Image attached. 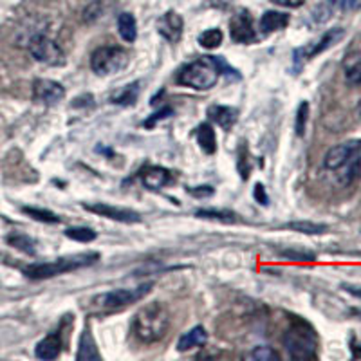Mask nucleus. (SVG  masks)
I'll return each instance as SVG.
<instances>
[{
	"mask_svg": "<svg viewBox=\"0 0 361 361\" xmlns=\"http://www.w3.org/2000/svg\"><path fill=\"white\" fill-rule=\"evenodd\" d=\"M324 166L336 176L343 186L353 185L361 172V141H347L325 154Z\"/></svg>",
	"mask_w": 361,
	"mask_h": 361,
	"instance_id": "obj_1",
	"label": "nucleus"
},
{
	"mask_svg": "<svg viewBox=\"0 0 361 361\" xmlns=\"http://www.w3.org/2000/svg\"><path fill=\"white\" fill-rule=\"evenodd\" d=\"M169 327V311L159 302L143 305L132 318V334L145 345H152L163 340Z\"/></svg>",
	"mask_w": 361,
	"mask_h": 361,
	"instance_id": "obj_2",
	"label": "nucleus"
},
{
	"mask_svg": "<svg viewBox=\"0 0 361 361\" xmlns=\"http://www.w3.org/2000/svg\"><path fill=\"white\" fill-rule=\"evenodd\" d=\"M222 73V60L217 56H201L183 67L177 82L195 90H208L217 85Z\"/></svg>",
	"mask_w": 361,
	"mask_h": 361,
	"instance_id": "obj_3",
	"label": "nucleus"
},
{
	"mask_svg": "<svg viewBox=\"0 0 361 361\" xmlns=\"http://www.w3.org/2000/svg\"><path fill=\"white\" fill-rule=\"evenodd\" d=\"M99 255L98 253H78L71 255V257H62L53 262H42V264H31L24 269L25 275L29 279L35 280H44L51 279V276L63 275V273H71V271L82 269V267L92 266L98 262Z\"/></svg>",
	"mask_w": 361,
	"mask_h": 361,
	"instance_id": "obj_4",
	"label": "nucleus"
},
{
	"mask_svg": "<svg viewBox=\"0 0 361 361\" xmlns=\"http://www.w3.org/2000/svg\"><path fill=\"white\" fill-rule=\"evenodd\" d=\"M283 345L288 349L289 356L293 360H316V349H318V340L309 324L302 320H295L288 333L283 334Z\"/></svg>",
	"mask_w": 361,
	"mask_h": 361,
	"instance_id": "obj_5",
	"label": "nucleus"
},
{
	"mask_svg": "<svg viewBox=\"0 0 361 361\" xmlns=\"http://www.w3.org/2000/svg\"><path fill=\"white\" fill-rule=\"evenodd\" d=\"M152 288H154V283L148 282L132 289H114V291L102 293V295L92 298V307H94L96 312L119 311V309L128 307V305L143 300Z\"/></svg>",
	"mask_w": 361,
	"mask_h": 361,
	"instance_id": "obj_6",
	"label": "nucleus"
},
{
	"mask_svg": "<svg viewBox=\"0 0 361 361\" xmlns=\"http://www.w3.org/2000/svg\"><path fill=\"white\" fill-rule=\"evenodd\" d=\"M128 66V53L123 47L105 45L99 47L90 56V67L99 76H112Z\"/></svg>",
	"mask_w": 361,
	"mask_h": 361,
	"instance_id": "obj_7",
	"label": "nucleus"
},
{
	"mask_svg": "<svg viewBox=\"0 0 361 361\" xmlns=\"http://www.w3.org/2000/svg\"><path fill=\"white\" fill-rule=\"evenodd\" d=\"M343 35H345L343 29L334 27V29H331V31H327V33H325L320 40H316V42H312V44L304 45V47L296 49L295 54H293V63H295V69L300 71L302 67L305 66V63L309 62V60H312L316 54L324 53L325 49L333 47L338 40H341V38H343Z\"/></svg>",
	"mask_w": 361,
	"mask_h": 361,
	"instance_id": "obj_8",
	"label": "nucleus"
},
{
	"mask_svg": "<svg viewBox=\"0 0 361 361\" xmlns=\"http://www.w3.org/2000/svg\"><path fill=\"white\" fill-rule=\"evenodd\" d=\"M29 51L37 58L38 62L47 63V66H63L66 63V54L60 49V45L51 38L38 35L29 42Z\"/></svg>",
	"mask_w": 361,
	"mask_h": 361,
	"instance_id": "obj_9",
	"label": "nucleus"
},
{
	"mask_svg": "<svg viewBox=\"0 0 361 361\" xmlns=\"http://www.w3.org/2000/svg\"><path fill=\"white\" fill-rule=\"evenodd\" d=\"M83 208L89 209L90 214H96L99 217L111 219V221H118V222H127V224H134V222L141 221V215L134 209L128 208H118V206H111L105 204V202H96V204H89L85 202Z\"/></svg>",
	"mask_w": 361,
	"mask_h": 361,
	"instance_id": "obj_10",
	"label": "nucleus"
},
{
	"mask_svg": "<svg viewBox=\"0 0 361 361\" xmlns=\"http://www.w3.org/2000/svg\"><path fill=\"white\" fill-rule=\"evenodd\" d=\"M230 35L237 44H253L257 42V31H255L253 18L247 11H238L231 17Z\"/></svg>",
	"mask_w": 361,
	"mask_h": 361,
	"instance_id": "obj_11",
	"label": "nucleus"
},
{
	"mask_svg": "<svg viewBox=\"0 0 361 361\" xmlns=\"http://www.w3.org/2000/svg\"><path fill=\"white\" fill-rule=\"evenodd\" d=\"M63 96H66V90H63V87L58 82H53V80H37V82H35V102L44 103V105H56Z\"/></svg>",
	"mask_w": 361,
	"mask_h": 361,
	"instance_id": "obj_12",
	"label": "nucleus"
},
{
	"mask_svg": "<svg viewBox=\"0 0 361 361\" xmlns=\"http://www.w3.org/2000/svg\"><path fill=\"white\" fill-rule=\"evenodd\" d=\"M157 29H159L161 37L166 38L169 42H179L180 37H183V31H185V22H183V17L176 11L164 13L163 17L157 22Z\"/></svg>",
	"mask_w": 361,
	"mask_h": 361,
	"instance_id": "obj_13",
	"label": "nucleus"
},
{
	"mask_svg": "<svg viewBox=\"0 0 361 361\" xmlns=\"http://www.w3.org/2000/svg\"><path fill=\"white\" fill-rule=\"evenodd\" d=\"M141 183L148 190H161L172 183V173L163 166H148L141 172Z\"/></svg>",
	"mask_w": 361,
	"mask_h": 361,
	"instance_id": "obj_14",
	"label": "nucleus"
},
{
	"mask_svg": "<svg viewBox=\"0 0 361 361\" xmlns=\"http://www.w3.org/2000/svg\"><path fill=\"white\" fill-rule=\"evenodd\" d=\"M62 353V340L58 334H49V336H45L44 340L38 341L37 343V354L38 360H44V361H51V360H56Z\"/></svg>",
	"mask_w": 361,
	"mask_h": 361,
	"instance_id": "obj_15",
	"label": "nucleus"
},
{
	"mask_svg": "<svg viewBox=\"0 0 361 361\" xmlns=\"http://www.w3.org/2000/svg\"><path fill=\"white\" fill-rule=\"evenodd\" d=\"M208 341V333H206L204 327H193L190 329L188 333L183 334L177 341V350L179 353H186V350L197 349Z\"/></svg>",
	"mask_w": 361,
	"mask_h": 361,
	"instance_id": "obj_16",
	"label": "nucleus"
},
{
	"mask_svg": "<svg viewBox=\"0 0 361 361\" xmlns=\"http://www.w3.org/2000/svg\"><path fill=\"white\" fill-rule=\"evenodd\" d=\"M208 114L212 121H215L219 127L224 128V130H230L235 125V121H237L238 112L231 107H224V105H212L208 109Z\"/></svg>",
	"mask_w": 361,
	"mask_h": 361,
	"instance_id": "obj_17",
	"label": "nucleus"
},
{
	"mask_svg": "<svg viewBox=\"0 0 361 361\" xmlns=\"http://www.w3.org/2000/svg\"><path fill=\"white\" fill-rule=\"evenodd\" d=\"M289 24V15L280 11H266L260 18V31L262 33H275L280 29L288 27Z\"/></svg>",
	"mask_w": 361,
	"mask_h": 361,
	"instance_id": "obj_18",
	"label": "nucleus"
},
{
	"mask_svg": "<svg viewBox=\"0 0 361 361\" xmlns=\"http://www.w3.org/2000/svg\"><path fill=\"white\" fill-rule=\"evenodd\" d=\"M80 361H96L99 360L98 347H96V341L92 338V334L89 331H83L82 338H80V349L76 354Z\"/></svg>",
	"mask_w": 361,
	"mask_h": 361,
	"instance_id": "obj_19",
	"label": "nucleus"
},
{
	"mask_svg": "<svg viewBox=\"0 0 361 361\" xmlns=\"http://www.w3.org/2000/svg\"><path fill=\"white\" fill-rule=\"evenodd\" d=\"M197 143L206 154H214L217 150V137L214 127L209 123H202L197 128Z\"/></svg>",
	"mask_w": 361,
	"mask_h": 361,
	"instance_id": "obj_20",
	"label": "nucleus"
},
{
	"mask_svg": "<svg viewBox=\"0 0 361 361\" xmlns=\"http://www.w3.org/2000/svg\"><path fill=\"white\" fill-rule=\"evenodd\" d=\"M118 31L119 37L123 38L125 42L132 44L137 37V24H135V18L132 17L130 13H121L118 18Z\"/></svg>",
	"mask_w": 361,
	"mask_h": 361,
	"instance_id": "obj_21",
	"label": "nucleus"
},
{
	"mask_svg": "<svg viewBox=\"0 0 361 361\" xmlns=\"http://www.w3.org/2000/svg\"><path fill=\"white\" fill-rule=\"evenodd\" d=\"M137 94H140V83L134 82L119 90L118 94L114 96V103H118V105H134Z\"/></svg>",
	"mask_w": 361,
	"mask_h": 361,
	"instance_id": "obj_22",
	"label": "nucleus"
},
{
	"mask_svg": "<svg viewBox=\"0 0 361 361\" xmlns=\"http://www.w3.org/2000/svg\"><path fill=\"white\" fill-rule=\"evenodd\" d=\"M222 40H224V35H222L221 29H206L204 33H201V37H199V44L204 49H217Z\"/></svg>",
	"mask_w": 361,
	"mask_h": 361,
	"instance_id": "obj_23",
	"label": "nucleus"
},
{
	"mask_svg": "<svg viewBox=\"0 0 361 361\" xmlns=\"http://www.w3.org/2000/svg\"><path fill=\"white\" fill-rule=\"evenodd\" d=\"M289 230L300 231V233H307V235H320L327 231V226L325 224H316V222H307V221H300V222H291L288 224Z\"/></svg>",
	"mask_w": 361,
	"mask_h": 361,
	"instance_id": "obj_24",
	"label": "nucleus"
},
{
	"mask_svg": "<svg viewBox=\"0 0 361 361\" xmlns=\"http://www.w3.org/2000/svg\"><path fill=\"white\" fill-rule=\"evenodd\" d=\"M66 237L73 238L76 243H92L96 238V231H92L90 228H83V226H78V228H69L66 230Z\"/></svg>",
	"mask_w": 361,
	"mask_h": 361,
	"instance_id": "obj_25",
	"label": "nucleus"
},
{
	"mask_svg": "<svg viewBox=\"0 0 361 361\" xmlns=\"http://www.w3.org/2000/svg\"><path fill=\"white\" fill-rule=\"evenodd\" d=\"M246 357L247 360H255V361H279L280 360L279 353L271 349V347H267V345H260V347L251 350Z\"/></svg>",
	"mask_w": 361,
	"mask_h": 361,
	"instance_id": "obj_26",
	"label": "nucleus"
},
{
	"mask_svg": "<svg viewBox=\"0 0 361 361\" xmlns=\"http://www.w3.org/2000/svg\"><path fill=\"white\" fill-rule=\"evenodd\" d=\"M197 217L202 219H217V221L222 222H233L235 221V214L231 212H226V209H197L195 212Z\"/></svg>",
	"mask_w": 361,
	"mask_h": 361,
	"instance_id": "obj_27",
	"label": "nucleus"
},
{
	"mask_svg": "<svg viewBox=\"0 0 361 361\" xmlns=\"http://www.w3.org/2000/svg\"><path fill=\"white\" fill-rule=\"evenodd\" d=\"M25 214L29 215V217L37 219V221H42V222H49V224H56V222H60V217L58 215H54L53 212H47V209H38V208H24Z\"/></svg>",
	"mask_w": 361,
	"mask_h": 361,
	"instance_id": "obj_28",
	"label": "nucleus"
},
{
	"mask_svg": "<svg viewBox=\"0 0 361 361\" xmlns=\"http://www.w3.org/2000/svg\"><path fill=\"white\" fill-rule=\"evenodd\" d=\"M345 78L353 85H361V56L345 69Z\"/></svg>",
	"mask_w": 361,
	"mask_h": 361,
	"instance_id": "obj_29",
	"label": "nucleus"
},
{
	"mask_svg": "<svg viewBox=\"0 0 361 361\" xmlns=\"http://www.w3.org/2000/svg\"><path fill=\"white\" fill-rule=\"evenodd\" d=\"M307 116H309V103L302 102V105L296 111V134L304 135L305 132V123H307Z\"/></svg>",
	"mask_w": 361,
	"mask_h": 361,
	"instance_id": "obj_30",
	"label": "nucleus"
},
{
	"mask_svg": "<svg viewBox=\"0 0 361 361\" xmlns=\"http://www.w3.org/2000/svg\"><path fill=\"white\" fill-rule=\"evenodd\" d=\"M282 257H288L291 260H302V262H309V260H314V253H309V251H296V250H283L280 251Z\"/></svg>",
	"mask_w": 361,
	"mask_h": 361,
	"instance_id": "obj_31",
	"label": "nucleus"
},
{
	"mask_svg": "<svg viewBox=\"0 0 361 361\" xmlns=\"http://www.w3.org/2000/svg\"><path fill=\"white\" fill-rule=\"evenodd\" d=\"M333 9H361V0H329Z\"/></svg>",
	"mask_w": 361,
	"mask_h": 361,
	"instance_id": "obj_32",
	"label": "nucleus"
},
{
	"mask_svg": "<svg viewBox=\"0 0 361 361\" xmlns=\"http://www.w3.org/2000/svg\"><path fill=\"white\" fill-rule=\"evenodd\" d=\"M253 195H255V199H257V201H259L260 204H262V206L269 204V197H267L266 188H264L262 185H257V186H255V192H253Z\"/></svg>",
	"mask_w": 361,
	"mask_h": 361,
	"instance_id": "obj_33",
	"label": "nucleus"
},
{
	"mask_svg": "<svg viewBox=\"0 0 361 361\" xmlns=\"http://www.w3.org/2000/svg\"><path fill=\"white\" fill-rule=\"evenodd\" d=\"M271 2L280 8H300L305 4V0H271Z\"/></svg>",
	"mask_w": 361,
	"mask_h": 361,
	"instance_id": "obj_34",
	"label": "nucleus"
},
{
	"mask_svg": "<svg viewBox=\"0 0 361 361\" xmlns=\"http://www.w3.org/2000/svg\"><path fill=\"white\" fill-rule=\"evenodd\" d=\"M11 243L15 244L17 247H20V250H25V251H29V253H33V250H31V247H27V246H33V243H31L27 237H17V238L13 237Z\"/></svg>",
	"mask_w": 361,
	"mask_h": 361,
	"instance_id": "obj_35",
	"label": "nucleus"
},
{
	"mask_svg": "<svg viewBox=\"0 0 361 361\" xmlns=\"http://www.w3.org/2000/svg\"><path fill=\"white\" fill-rule=\"evenodd\" d=\"M190 193H192V195H195V197H208V195H212V193H214V188H212V186H199L197 190L190 188Z\"/></svg>",
	"mask_w": 361,
	"mask_h": 361,
	"instance_id": "obj_36",
	"label": "nucleus"
},
{
	"mask_svg": "<svg viewBox=\"0 0 361 361\" xmlns=\"http://www.w3.org/2000/svg\"><path fill=\"white\" fill-rule=\"evenodd\" d=\"M343 289H345V291H349L350 295L360 296V298H361V288H360V286H350V283H343Z\"/></svg>",
	"mask_w": 361,
	"mask_h": 361,
	"instance_id": "obj_37",
	"label": "nucleus"
},
{
	"mask_svg": "<svg viewBox=\"0 0 361 361\" xmlns=\"http://www.w3.org/2000/svg\"><path fill=\"white\" fill-rule=\"evenodd\" d=\"M357 112H360V118H361V102H360V105H357Z\"/></svg>",
	"mask_w": 361,
	"mask_h": 361,
	"instance_id": "obj_38",
	"label": "nucleus"
},
{
	"mask_svg": "<svg viewBox=\"0 0 361 361\" xmlns=\"http://www.w3.org/2000/svg\"><path fill=\"white\" fill-rule=\"evenodd\" d=\"M354 312H356V314H357V316H360V318H361V311H354Z\"/></svg>",
	"mask_w": 361,
	"mask_h": 361,
	"instance_id": "obj_39",
	"label": "nucleus"
}]
</instances>
